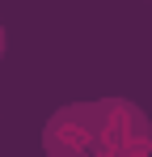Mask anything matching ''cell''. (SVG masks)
<instances>
[{
	"instance_id": "6da1fadb",
	"label": "cell",
	"mask_w": 152,
	"mask_h": 157,
	"mask_svg": "<svg viewBox=\"0 0 152 157\" xmlns=\"http://www.w3.org/2000/svg\"><path fill=\"white\" fill-rule=\"evenodd\" d=\"M47 157H152V119L131 98L68 102L42 123Z\"/></svg>"
},
{
	"instance_id": "7a4b0ae2",
	"label": "cell",
	"mask_w": 152,
	"mask_h": 157,
	"mask_svg": "<svg viewBox=\"0 0 152 157\" xmlns=\"http://www.w3.org/2000/svg\"><path fill=\"white\" fill-rule=\"evenodd\" d=\"M4 47H9V38H4V21H0V59H4Z\"/></svg>"
}]
</instances>
